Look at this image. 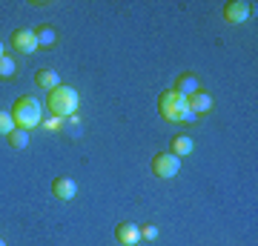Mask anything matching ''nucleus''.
<instances>
[{"instance_id": "2eb2a0df", "label": "nucleus", "mask_w": 258, "mask_h": 246, "mask_svg": "<svg viewBox=\"0 0 258 246\" xmlns=\"http://www.w3.org/2000/svg\"><path fill=\"white\" fill-rule=\"evenodd\" d=\"M15 72H18V63H15V60H12L9 55H3V57H0V80L12 77Z\"/></svg>"}, {"instance_id": "423d86ee", "label": "nucleus", "mask_w": 258, "mask_h": 246, "mask_svg": "<svg viewBox=\"0 0 258 246\" xmlns=\"http://www.w3.org/2000/svg\"><path fill=\"white\" fill-rule=\"evenodd\" d=\"M115 240H118L120 246H138V240H141L138 223H129V220L118 223V229H115Z\"/></svg>"}, {"instance_id": "ddd939ff", "label": "nucleus", "mask_w": 258, "mask_h": 246, "mask_svg": "<svg viewBox=\"0 0 258 246\" xmlns=\"http://www.w3.org/2000/svg\"><path fill=\"white\" fill-rule=\"evenodd\" d=\"M192 149H195V143L186 135H175L172 137V149H169V152H172L175 157H186V155H192Z\"/></svg>"}, {"instance_id": "0eeeda50", "label": "nucleus", "mask_w": 258, "mask_h": 246, "mask_svg": "<svg viewBox=\"0 0 258 246\" xmlns=\"http://www.w3.org/2000/svg\"><path fill=\"white\" fill-rule=\"evenodd\" d=\"M249 18V3L247 0H230L224 6V20L227 23H244Z\"/></svg>"}, {"instance_id": "20e7f679", "label": "nucleus", "mask_w": 258, "mask_h": 246, "mask_svg": "<svg viewBox=\"0 0 258 246\" xmlns=\"http://www.w3.org/2000/svg\"><path fill=\"white\" fill-rule=\"evenodd\" d=\"M178 169H181V157H175L172 152H158V155H152V172L158 178H175Z\"/></svg>"}, {"instance_id": "4468645a", "label": "nucleus", "mask_w": 258, "mask_h": 246, "mask_svg": "<svg viewBox=\"0 0 258 246\" xmlns=\"http://www.w3.org/2000/svg\"><path fill=\"white\" fill-rule=\"evenodd\" d=\"M6 137H9V146H12V149H26V146H29V132H26V129H18V126H15Z\"/></svg>"}, {"instance_id": "6ab92c4d", "label": "nucleus", "mask_w": 258, "mask_h": 246, "mask_svg": "<svg viewBox=\"0 0 258 246\" xmlns=\"http://www.w3.org/2000/svg\"><path fill=\"white\" fill-rule=\"evenodd\" d=\"M0 246H6V240H3V237H0Z\"/></svg>"}, {"instance_id": "a211bd4d", "label": "nucleus", "mask_w": 258, "mask_h": 246, "mask_svg": "<svg viewBox=\"0 0 258 246\" xmlns=\"http://www.w3.org/2000/svg\"><path fill=\"white\" fill-rule=\"evenodd\" d=\"M0 57H3V43H0Z\"/></svg>"}, {"instance_id": "f03ea898", "label": "nucleus", "mask_w": 258, "mask_h": 246, "mask_svg": "<svg viewBox=\"0 0 258 246\" xmlns=\"http://www.w3.org/2000/svg\"><path fill=\"white\" fill-rule=\"evenodd\" d=\"M78 103H81V95L75 86H55V89L46 95V109L55 115V118H72L75 109H78Z\"/></svg>"}, {"instance_id": "f8f14e48", "label": "nucleus", "mask_w": 258, "mask_h": 246, "mask_svg": "<svg viewBox=\"0 0 258 246\" xmlns=\"http://www.w3.org/2000/svg\"><path fill=\"white\" fill-rule=\"evenodd\" d=\"M35 40H37V49H52L57 43V32L52 26H40L35 29Z\"/></svg>"}, {"instance_id": "39448f33", "label": "nucleus", "mask_w": 258, "mask_h": 246, "mask_svg": "<svg viewBox=\"0 0 258 246\" xmlns=\"http://www.w3.org/2000/svg\"><path fill=\"white\" fill-rule=\"evenodd\" d=\"M12 49L20 52V55H32L37 49V40H35V32L32 29H15V35H12Z\"/></svg>"}, {"instance_id": "9d476101", "label": "nucleus", "mask_w": 258, "mask_h": 246, "mask_svg": "<svg viewBox=\"0 0 258 246\" xmlns=\"http://www.w3.org/2000/svg\"><path fill=\"white\" fill-rule=\"evenodd\" d=\"M172 89L178 92V95H184V98H189V95H195V92H201V83H198V77H195L192 72H186V74H181L175 80V86Z\"/></svg>"}, {"instance_id": "1a4fd4ad", "label": "nucleus", "mask_w": 258, "mask_h": 246, "mask_svg": "<svg viewBox=\"0 0 258 246\" xmlns=\"http://www.w3.org/2000/svg\"><path fill=\"white\" fill-rule=\"evenodd\" d=\"M186 106H189L192 115H207V112L212 109V98L207 95V92H195V95L186 98Z\"/></svg>"}, {"instance_id": "f3484780", "label": "nucleus", "mask_w": 258, "mask_h": 246, "mask_svg": "<svg viewBox=\"0 0 258 246\" xmlns=\"http://www.w3.org/2000/svg\"><path fill=\"white\" fill-rule=\"evenodd\" d=\"M155 235H158V229L152 226V223H147V226H141V237H144V240H155Z\"/></svg>"}, {"instance_id": "9b49d317", "label": "nucleus", "mask_w": 258, "mask_h": 246, "mask_svg": "<svg viewBox=\"0 0 258 246\" xmlns=\"http://www.w3.org/2000/svg\"><path fill=\"white\" fill-rule=\"evenodd\" d=\"M35 86L52 92L55 86H60V77H57L55 69H37V72H35Z\"/></svg>"}, {"instance_id": "7ed1b4c3", "label": "nucleus", "mask_w": 258, "mask_h": 246, "mask_svg": "<svg viewBox=\"0 0 258 246\" xmlns=\"http://www.w3.org/2000/svg\"><path fill=\"white\" fill-rule=\"evenodd\" d=\"M158 112H161L164 120H172V123H178V120H184V123L195 120V115L189 112V106H186V98L178 95L175 89L161 92V98H158Z\"/></svg>"}, {"instance_id": "6e6552de", "label": "nucleus", "mask_w": 258, "mask_h": 246, "mask_svg": "<svg viewBox=\"0 0 258 246\" xmlns=\"http://www.w3.org/2000/svg\"><path fill=\"white\" fill-rule=\"evenodd\" d=\"M52 195H55L57 201H72L75 195H78V183L72 178H55L52 181Z\"/></svg>"}, {"instance_id": "dca6fc26", "label": "nucleus", "mask_w": 258, "mask_h": 246, "mask_svg": "<svg viewBox=\"0 0 258 246\" xmlns=\"http://www.w3.org/2000/svg\"><path fill=\"white\" fill-rule=\"evenodd\" d=\"M15 129V118H12L9 109H0V135H9Z\"/></svg>"}, {"instance_id": "f257e3e1", "label": "nucleus", "mask_w": 258, "mask_h": 246, "mask_svg": "<svg viewBox=\"0 0 258 246\" xmlns=\"http://www.w3.org/2000/svg\"><path fill=\"white\" fill-rule=\"evenodd\" d=\"M12 118H15V126L18 129H35L43 123V103L37 101L35 95H23L12 103Z\"/></svg>"}]
</instances>
